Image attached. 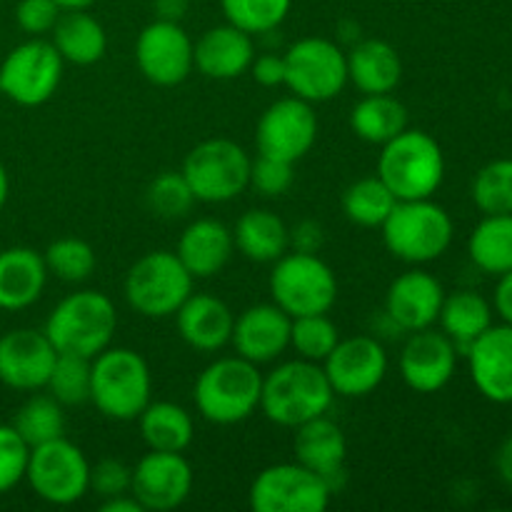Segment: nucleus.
I'll list each match as a JSON object with an SVG mask.
<instances>
[{"mask_svg": "<svg viewBox=\"0 0 512 512\" xmlns=\"http://www.w3.org/2000/svg\"><path fill=\"white\" fill-rule=\"evenodd\" d=\"M335 393L323 365L310 360H288L263 375L260 410L280 428H298L308 420L328 415Z\"/></svg>", "mask_w": 512, "mask_h": 512, "instance_id": "f257e3e1", "label": "nucleus"}, {"mask_svg": "<svg viewBox=\"0 0 512 512\" xmlns=\"http://www.w3.org/2000/svg\"><path fill=\"white\" fill-rule=\"evenodd\" d=\"M43 330L58 353L83 355L93 360L113 345L118 310L113 300L100 290H78L65 295L50 310Z\"/></svg>", "mask_w": 512, "mask_h": 512, "instance_id": "f03ea898", "label": "nucleus"}, {"mask_svg": "<svg viewBox=\"0 0 512 512\" xmlns=\"http://www.w3.org/2000/svg\"><path fill=\"white\" fill-rule=\"evenodd\" d=\"M153 393V375L140 353L105 348L90 363V403L100 415L118 423L138 420Z\"/></svg>", "mask_w": 512, "mask_h": 512, "instance_id": "7ed1b4c3", "label": "nucleus"}, {"mask_svg": "<svg viewBox=\"0 0 512 512\" xmlns=\"http://www.w3.org/2000/svg\"><path fill=\"white\" fill-rule=\"evenodd\" d=\"M263 373L240 355L218 358L195 380V408L208 423L238 425L260 410Z\"/></svg>", "mask_w": 512, "mask_h": 512, "instance_id": "20e7f679", "label": "nucleus"}, {"mask_svg": "<svg viewBox=\"0 0 512 512\" xmlns=\"http://www.w3.org/2000/svg\"><path fill=\"white\" fill-rule=\"evenodd\" d=\"M380 230L388 253L408 265L443 258L455 235L453 218L433 198L398 200Z\"/></svg>", "mask_w": 512, "mask_h": 512, "instance_id": "39448f33", "label": "nucleus"}, {"mask_svg": "<svg viewBox=\"0 0 512 512\" xmlns=\"http://www.w3.org/2000/svg\"><path fill=\"white\" fill-rule=\"evenodd\" d=\"M378 175L398 200L433 198L445 178L443 148L425 130L405 128L383 145Z\"/></svg>", "mask_w": 512, "mask_h": 512, "instance_id": "423d86ee", "label": "nucleus"}, {"mask_svg": "<svg viewBox=\"0 0 512 512\" xmlns=\"http://www.w3.org/2000/svg\"><path fill=\"white\" fill-rule=\"evenodd\" d=\"M270 298L290 318L330 313L338 300V278L318 253H285L270 270Z\"/></svg>", "mask_w": 512, "mask_h": 512, "instance_id": "0eeeda50", "label": "nucleus"}, {"mask_svg": "<svg viewBox=\"0 0 512 512\" xmlns=\"http://www.w3.org/2000/svg\"><path fill=\"white\" fill-rule=\"evenodd\" d=\"M195 278L180 263L178 253L153 250L130 265L125 275V300L143 318L163 320L178 313L180 305L193 293Z\"/></svg>", "mask_w": 512, "mask_h": 512, "instance_id": "6e6552de", "label": "nucleus"}, {"mask_svg": "<svg viewBox=\"0 0 512 512\" xmlns=\"http://www.w3.org/2000/svg\"><path fill=\"white\" fill-rule=\"evenodd\" d=\"M253 158L243 145L228 138H208L195 145L183 160L180 173L200 203H228L250 183Z\"/></svg>", "mask_w": 512, "mask_h": 512, "instance_id": "1a4fd4ad", "label": "nucleus"}, {"mask_svg": "<svg viewBox=\"0 0 512 512\" xmlns=\"http://www.w3.org/2000/svg\"><path fill=\"white\" fill-rule=\"evenodd\" d=\"M65 60L45 38L15 45L0 63V93L20 108L48 103L60 88Z\"/></svg>", "mask_w": 512, "mask_h": 512, "instance_id": "9d476101", "label": "nucleus"}, {"mask_svg": "<svg viewBox=\"0 0 512 512\" xmlns=\"http://www.w3.org/2000/svg\"><path fill=\"white\" fill-rule=\"evenodd\" d=\"M25 480L40 500L50 505H73L90 493V463L68 438L30 448Z\"/></svg>", "mask_w": 512, "mask_h": 512, "instance_id": "9b49d317", "label": "nucleus"}, {"mask_svg": "<svg viewBox=\"0 0 512 512\" xmlns=\"http://www.w3.org/2000/svg\"><path fill=\"white\" fill-rule=\"evenodd\" d=\"M285 88L308 103H328L348 85L345 50L328 38H303L285 50Z\"/></svg>", "mask_w": 512, "mask_h": 512, "instance_id": "f8f14e48", "label": "nucleus"}, {"mask_svg": "<svg viewBox=\"0 0 512 512\" xmlns=\"http://www.w3.org/2000/svg\"><path fill=\"white\" fill-rule=\"evenodd\" d=\"M333 490L310 468L295 463L268 465L250 485V508L255 512H325Z\"/></svg>", "mask_w": 512, "mask_h": 512, "instance_id": "ddd939ff", "label": "nucleus"}, {"mask_svg": "<svg viewBox=\"0 0 512 512\" xmlns=\"http://www.w3.org/2000/svg\"><path fill=\"white\" fill-rule=\"evenodd\" d=\"M318 140V115L313 103L288 95L265 108L255 128V145L260 155L298 163L313 150Z\"/></svg>", "mask_w": 512, "mask_h": 512, "instance_id": "4468645a", "label": "nucleus"}, {"mask_svg": "<svg viewBox=\"0 0 512 512\" xmlns=\"http://www.w3.org/2000/svg\"><path fill=\"white\" fill-rule=\"evenodd\" d=\"M135 63L145 80L160 88H173L193 73V40L180 23L155 18L138 33Z\"/></svg>", "mask_w": 512, "mask_h": 512, "instance_id": "2eb2a0df", "label": "nucleus"}, {"mask_svg": "<svg viewBox=\"0 0 512 512\" xmlns=\"http://www.w3.org/2000/svg\"><path fill=\"white\" fill-rule=\"evenodd\" d=\"M320 365L335 395L365 398L383 385L388 375V353L375 335H353L340 338Z\"/></svg>", "mask_w": 512, "mask_h": 512, "instance_id": "dca6fc26", "label": "nucleus"}, {"mask_svg": "<svg viewBox=\"0 0 512 512\" xmlns=\"http://www.w3.org/2000/svg\"><path fill=\"white\" fill-rule=\"evenodd\" d=\"M58 350L45 330L15 328L0 335V383L18 393L45 390Z\"/></svg>", "mask_w": 512, "mask_h": 512, "instance_id": "f3484780", "label": "nucleus"}, {"mask_svg": "<svg viewBox=\"0 0 512 512\" xmlns=\"http://www.w3.org/2000/svg\"><path fill=\"white\" fill-rule=\"evenodd\" d=\"M193 480V468L183 458V453L150 450L133 468L130 493L143 505V510L168 512L180 508L190 498Z\"/></svg>", "mask_w": 512, "mask_h": 512, "instance_id": "a211bd4d", "label": "nucleus"}, {"mask_svg": "<svg viewBox=\"0 0 512 512\" xmlns=\"http://www.w3.org/2000/svg\"><path fill=\"white\" fill-rule=\"evenodd\" d=\"M458 355V348L443 330H415L400 350V375L415 393H438L453 380Z\"/></svg>", "mask_w": 512, "mask_h": 512, "instance_id": "6ab92c4d", "label": "nucleus"}, {"mask_svg": "<svg viewBox=\"0 0 512 512\" xmlns=\"http://www.w3.org/2000/svg\"><path fill=\"white\" fill-rule=\"evenodd\" d=\"M445 290L435 275L428 270L413 268L400 273L385 293V318L395 330L415 333V330L433 328L443 308Z\"/></svg>", "mask_w": 512, "mask_h": 512, "instance_id": "aec40b11", "label": "nucleus"}, {"mask_svg": "<svg viewBox=\"0 0 512 512\" xmlns=\"http://www.w3.org/2000/svg\"><path fill=\"white\" fill-rule=\"evenodd\" d=\"M290 318L275 303L250 305L235 318L233 343L235 355L255 365L273 363L290 348Z\"/></svg>", "mask_w": 512, "mask_h": 512, "instance_id": "412c9836", "label": "nucleus"}, {"mask_svg": "<svg viewBox=\"0 0 512 512\" xmlns=\"http://www.w3.org/2000/svg\"><path fill=\"white\" fill-rule=\"evenodd\" d=\"M475 388L498 405H512V325H490L465 353Z\"/></svg>", "mask_w": 512, "mask_h": 512, "instance_id": "4be33fe9", "label": "nucleus"}, {"mask_svg": "<svg viewBox=\"0 0 512 512\" xmlns=\"http://www.w3.org/2000/svg\"><path fill=\"white\" fill-rule=\"evenodd\" d=\"M173 318L183 343L198 353H218L233 338V310L210 293H190Z\"/></svg>", "mask_w": 512, "mask_h": 512, "instance_id": "5701e85b", "label": "nucleus"}, {"mask_svg": "<svg viewBox=\"0 0 512 512\" xmlns=\"http://www.w3.org/2000/svg\"><path fill=\"white\" fill-rule=\"evenodd\" d=\"M293 450L300 465L325 478L333 495L338 493V478H343L345 458H348V440H345L343 430L335 420H330L328 415H320V418L298 425Z\"/></svg>", "mask_w": 512, "mask_h": 512, "instance_id": "b1692460", "label": "nucleus"}, {"mask_svg": "<svg viewBox=\"0 0 512 512\" xmlns=\"http://www.w3.org/2000/svg\"><path fill=\"white\" fill-rule=\"evenodd\" d=\"M255 58L253 35L235 25H215L193 43L195 68L210 80H235L248 73Z\"/></svg>", "mask_w": 512, "mask_h": 512, "instance_id": "393cba45", "label": "nucleus"}, {"mask_svg": "<svg viewBox=\"0 0 512 512\" xmlns=\"http://www.w3.org/2000/svg\"><path fill=\"white\" fill-rule=\"evenodd\" d=\"M48 275L43 253L38 250L25 245L0 250V310L18 313L38 303Z\"/></svg>", "mask_w": 512, "mask_h": 512, "instance_id": "a878e982", "label": "nucleus"}, {"mask_svg": "<svg viewBox=\"0 0 512 512\" xmlns=\"http://www.w3.org/2000/svg\"><path fill=\"white\" fill-rule=\"evenodd\" d=\"M233 230L215 218H198L178 240V258L193 278H213L233 258Z\"/></svg>", "mask_w": 512, "mask_h": 512, "instance_id": "bb28decb", "label": "nucleus"}, {"mask_svg": "<svg viewBox=\"0 0 512 512\" xmlns=\"http://www.w3.org/2000/svg\"><path fill=\"white\" fill-rule=\"evenodd\" d=\"M345 60H348V83H353L363 95L393 93L403 80V60L388 40H358L345 53Z\"/></svg>", "mask_w": 512, "mask_h": 512, "instance_id": "cd10ccee", "label": "nucleus"}, {"mask_svg": "<svg viewBox=\"0 0 512 512\" xmlns=\"http://www.w3.org/2000/svg\"><path fill=\"white\" fill-rule=\"evenodd\" d=\"M235 248L253 263H275L290 250V228L268 208L245 210L233 230Z\"/></svg>", "mask_w": 512, "mask_h": 512, "instance_id": "c85d7f7f", "label": "nucleus"}, {"mask_svg": "<svg viewBox=\"0 0 512 512\" xmlns=\"http://www.w3.org/2000/svg\"><path fill=\"white\" fill-rule=\"evenodd\" d=\"M50 43L60 53V58L70 65H95L103 60L108 50V35L103 23L85 10H63L53 28Z\"/></svg>", "mask_w": 512, "mask_h": 512, "instance_id": "c756f323", "label": "nucleus"}, {"mask_svg": "<svg viewBox=\"0 0 512 512\" xmlns=\"http://www.w3.org/2000/svg\"><path fill=\"white\" fill-rule=\"evenodd\" d=\"M438 323L443 333L453 340L460 355L468 353L470 345L493 325V308L475 290H458L445 295Z\"/></svg>", "mask_w": 512, "mask_h": 512, "instance_id": "7c9ffc66", "label": "nucleus"}, {"mask_svg": "<svg viewBox=\"0 0 512 512\" xmlns=\"http://www.w3.org/2000/svg\"><path fill=\"white\" fill-rule=\"evenodd\" d=\"M140 435L150 450L163 453H185L195 438L193 415L178 403L170 400H150L143 413L138 415Z\"/></svg>", "mask_w": 512, "mask_h": 512, "instance_id": "2f4dec72", "label": "nucleus"}, {"mask_svg": "<svg viewBox=\"0 0 512 512\" xmlns=\"http://www.w3.org/2000/svg\"><path fill=\"white\" fill-rule=\"evenodd\" d=\"M408 128V108L393 93L363 95L350 110V130L360 140L385 145Z\"/></svg>", "mask_w": 512, "mask_h": 512, "instance_id": "473e14b6", "label": "nucleus"}, {"mask_svg": "<svg viewBox=\"0 0 512 512\" xmlns=\"http://www.w3.org/2000/svg\"><path fill=\"white\" fill-rule=\"evenodd\" d=\"M468 253L483 273L500 278L512 270V213L485 215L470 233Z\"/></svg>", "mask_w": 512, "mask_h": 512, "instance_id": "72a5a7b5", "label": "nucleus"}, {"mask_svg": "<svg viewBox=\"0 0 512 512\" xmlns=\"http://www.w3.org/2000/svg\"><path fill=\"white\" fill-rule=\"evenodd\" d=\"M398 198L390 193L380 175H368L350 183L343 193V213L358 228H380Z\"/></svg>", "mask_w": 512, "mask_h": 512, "instance_id": "f704fd0d", "label": "nucleus"}, {"mask_svg": "<svg viewBox=\"0 0 512 512\" xmlns=\"http://www.w3.org/2000/svg\"><path fill=\"white\" fill-rule=\"evenodd\" d=\"M10 425L18 430V435L28 443V448L50 443V440L63 438L65 435L63 405L50 393H33L20 405Z\"/></svg>", "mask_w": 512, "mask_h": 512, "instance_id": "c9c22d12", "label": "nucleus"}, {"mask_svg": "<svg viewBox=\"0 0 512 512\" xmlns=\"http://www.w3.org/2000/svg\"><path fill=\"white\" fill-rule=\"evenodd\" d=\"M225 23L250 35L273 33L288 18L293 0H220Z\"/></svg>", "mask_w": 512, "mask_h": 512, "instance_id": "e433bc0d", "label": "nucleus"}, {"mask_svg": "<svg viewBox=\"0 0 512 512\" xmlns=\"http://www.w3.org/2000/svg\"><path fill=\"white\" fill-rule=\"evenodd\" d=\"M340 340V330L328 313L300 315L290 323V348L298 353V358L310 363H323Z\"/></svg>", "mask_w": 512, "mask_h": 512, "instance_id": "4c0bfd02", "label": "nucleus"}, {"mask_svg": "<svg viewBox=\"0 0 512 512\" xmlns=\"http://www.w3.org/2000/svg\"><path fill=\"white\" fill-rule=\"evenodd\" d=\"M45 268L63 283H83L98 268L93 245L80 238H58L45 248Z\"/></svg>", "mask_w": 512, "mask_h": 512, "instance_id": "58836bf2", "label": "nucleus"}, {"mask_svg": "<svg viewBox=\"0 0 512 512\" xmlns=\"http://www.w3.org/2000/svg\"><path fill=\"white\" fill-rule=\"evenodd\" d=\"M473 200L480 213H512V158H500L483 165L473 180Z\"/></svg>", "mask_w": 512, "mask_h": 512, "instance_id": "ea45409f", "label": "nucleus"}, {"mask_svg": "<svg viewBox=\"0 0 512 512\" xmlns=\"http://www.w3.org/2000/svg\"><path fill=\"white\" fill-rule=\"evenodd\" d=\"M90 363L93 360L83 355L58 353L45 390L58 400L60 405H83L90 403Z\"/></svg>", "mask_w": 512, "mask_h": 512, "instance_id": "a19ab883", "label": "nucleus"}, {"mask_svg": "<svg viewBox=\"0 0 512 512\" xmlns=\"http://www.w3.org/2000/svg\"><path fill=\"white\" fill-rule=\"evenodd\" d=\"M145 200H148V208L163 220L185 218L193 210V205L198 203L185 175L175 173V170H165L158 178L150 180L148 190H145Z\"/></svg>", "mask_w": 512, "mask_h": 512, "instance_id": "79ce46f5", "label": "nucleus"}, {"mask_svg": "<svg viewBox=\"0 0 512 512\" xmlns=\"http://www.w3.org/2000/svg\"><path fill=\"white\" fill-rule=\"evenodd\" d=\"M30 448L13 425H0V495L10 493L25 480Z\"/></svg>", "mask_w": 512, "mask_h": 512, "instance_id": "37998d69", "label": "nucleus"}, {"mask_svg": "<svg viewBox=\"0 0 512 512\" xmlns=\"http://www.w3.org/2000/svg\"><path fill=\"white\" fill-rule=\"evenodd\" d=\"M293 165L295 163H288V160L270 158V155L258 153V158L250 163L248 188H253L255 193L263 195V198H280V195H285L293 188Z\"/></svg>", "mask_w": 512, "mask_h": 512, "instance_id": "c03bdc74", "label": "nucleus"}, {"mask_svg": "<svg viewBox=\"0 0 512 512\" xmlns=\"http://www.w3.org/2000/svg\"><path fill=\"white\" fill-rule=\"evenodd\" d=\"M133 488V468L118 458H103L90 465V490L98 498H118Z\"/></svg>", "mask_w": 512, "mask_h": 512, "instance_id": "a18cd8bd", "label": "nucleus"}, {"mask_svg": "<svg viewBox=\"0 0 512 512\" xmlns=\"http://www.w3.org/2000/svg\"><path fill=\"white\" fill-rule=\"evenodd\" d=\"M60 13H63V8L55 0H18L15 23L30 38H43V35L53 33Z\"/></svg>", "mask_w": 512, "mask_h": 512, "instance_id": "49530a36", "label": "nucleus"}, {"mask_svg": "<svg viewBox=\"0 0 512 512\" xmlns=\"http://www.w3.org/2000/svg\"><path fill=\"white\" fill-rule=\"evenodd\" d=\"M248 73L253 75L255 83L263 85V88H278V85H285V55H278V53L255 55Z\"/></svg>", "mask_w": 512, "mask_h": 512, "instance_id": "de8ad7c7", "label": "nucleus"}, {"mask_svg": "<svg viewBox=\"0 0 512 512\" xmlns=\"http://www.w3.org/2000/svg\"><path fill=\"white\" fill-rule=\"evenodd\" d=\"M323 228L315 220H303L290 230V248L300 250V253H318L323 248Z\"/></svg>", "mask_w": 512, "mask_h": 512, "instance_id": "09e8293b", "label": "nucleus"}, {"mask_svg": "<svg viewBox=\"0 0 512 512\" xmlns=\"http://www.w3.org/2000/svg\"><path fill=\"white\" fill-rule=\"evenodd\" d=\"M495 313L503 318V323L512 325V270L500 275L498 288H495Z\"/></svg>", "mask_w": 512, "mask_h": 512, "instance_id": "8fccbe9b", "label": "nucleus"}, {"mask_svg": "<svg viewBox=\"0 0 512 512\" xmlns=\"http://www.w3.org/2000/svg\"><path fill=\"white\" fill-rule=\"evenodd\" d=\"M190 8V0H153L155 18L160 20H173V23H180L185 18Z\"/></svg>", "mask_w": 512, "mask_h": 512, "instance_id": "3c124183", "label": "nucleus"}, {"mask_svg": "<svg viewBox=\"0 0 512 512\" xmlns=\"http://www.w3.org/2000/svg\"><path fill=\"white\" fill-rule=\"evenodd\" d=\"M495 468H498L500 480L512 488V435L505 438V443L500 445L498 455H495Z\"/></svg>", "mask_w": 512, "mask_h": 512, "instance_id": "603ef678", "label": "nucleus"}, {"mask_svg": "<svg viewBox=\"0 0 512 512\" xmlns=\"http://www.w3.org/2000/svg\"><path fill=\"white\" fill-rule=\"evenodd\" d=\"M100 510L103 512H145L143 505L135 500L133 493H125V495H118V498L103 500Z\"/></svg>", "mask_w": 512, "mask_h": 512, "instance_id": "864d4df0", "label": "nucleus"}, {"mask_svg": "<svg viewBox=\"0 0 512 512\" xmlns=\"http://www.w3.org/2000/svg\"><path fill=\"white\" fill-rule=\"evenodd\" d=\"M8 195H10V178L5 165L0 163V210H3L5 203H8Z\"/></svg>", "mask_w": 512, "mask_h": 512, "instance_id": "5fc2aeb1", "label": "nucleus"}, {"mask_svg": "<svg viewBox=\"0 0 512 512\" xmlns=\"http://www.w3.org/2000/svg\"><path fill=\"white\" fill-rule=\"evenodd\" d=\"M63 10H88L90 5L98 3V0H55Z\"/></svg>", "mask_w": 512, "mask_h": 512, "instance_id": "6e6d98bb", "label": "nucleus"}]
</instances>
